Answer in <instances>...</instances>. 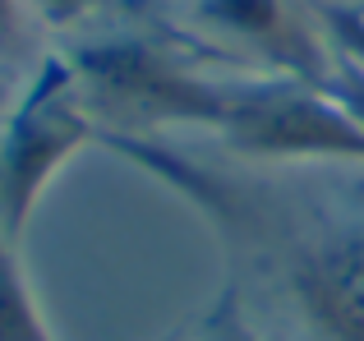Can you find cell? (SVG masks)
<instances>
[{
	"label": "cell",
	"instance_id": "cell-1",
	"mask_svg": "<svg viewBox=\"0 0 364 341\" xmlns=\"http://www.w3.org/2000/svg\"><path fill=\"white\" fill-rule=\"evenodd\" d=\"M107 134L208 129L254 162L364 166V125L323 88L286 74H213L152 37H111L70 51Z\"/></svg>",
	"mask_w": 364,
	"mask_h": 341
},
{
	"label": "cell",
	"instance_id": "cell-2",
	"mask_svg": "<svg viewBox=\"0 0 364 341\" xmlns=\"http://www.w3.org/2000/svg\"><path fill=\"white\" fill-rule=\"evenodd\" d=\"M107 144L83 74L65 51L42 55L33 79L0 116V231L23 240L37 203L83 148Z\"/></svg>",
	"mask_w": 364,
	"mask_h": 341
},
{
	"label": "cell",
	"instance_id": "cell-3",
	"mask_svg": "<svg viewBox=\"0 0 364 341\" xmlns=\"http://www.w3.org/2000/svg\"><path fill=\"white\" fill-rule=\"evenodd\" d=\"M304 328L318 341H364V212H332L277 240Z\"/></svg>",
	"mask_w": 364,
	"mask_h": 341
},
{
	"label": "cell",
	"instance_id": "cell-4",
	"mask_svg": "<svg viewBox=\"0 0 364 341\" xmlns=\"http://www.w3.org/2000/svg\"><path fill=\"white\" fill-rule=\"evenodd\" d=\"M189 23L203 28L208 37L231 42L267 74L304 79L314 88H323L337 65V51L328 46V33L314 14V0H194Z\"/></svg>",
	"mask_w": 364,
	"mask_h": 341
},
{
	"label": "cell",
	"instance_id": "cell-5",
	"mask_svg": "<svg viewBox=\"0 0 364 341\" xmlns=\"http://www.w3.org/2000/svg\"><path fill=\"white\" fill-rule=\"evenodd\" d=\"M0 341H55L18 263V240L0 231Z\"/></svg>",
	"mask_w": 364,
	"mask_h": 341
},
{
	"label": "cell",
	"instance_id": "cell-6",
	"mask_svg": "<svg viewBox=\"0 0 364 341\" xmlns=\"http://www.w3.org/2000/svg\"><path fill=\"white\" fill-rule=\"evenodd\" d=\"M161 341H263V337H258L254 318H249V305H245L240 281L231 277L194 318H189V323L171 328Z\"/></svg>",
	"mask_w": 364,
	"mask_h": 341
},
{
	"label": "cell",
	"instance_id": "cell-7",
	"mask_svg": "<svg viewBox=\"0 0 364 341\" xmlns=\"http://www.w3.org/2000/svg\"><path fill=\"white\" fill-rule=\"evenodd\" d=\"M314 14H318L332 51L364 70V5H350V0H314Z\"/></svg>",
	"mask_w": 364,
	"mask_h": 341
},
{
	"label": "cell",
	"instance_id": "cell-8",
	"mask_svg": "<svg viewBox=\"0 0 364 341\" xmlns=\"http://www.w3.org/2000/svg\"><path fill=\"white\" fill-rule=\"evenodd\" d=\"M323 92H328L332 102H341V107H346L350 116L364 125V70H360V65H350V60H341V55H337L332 74L323 79Z\"/></svg>",
	"mask_w": 364,
	"mask_h": 341
},
{
	"label": "cell",
	"instance_id": "cell-9",
	"mask_svg": "<svg viewBox=\"0 0 364 341\" xmlns=\"http://www.w3.org/2000/svg\"><path fill=\"white\" fill-rule=\"evenodd\" d=\"M92 5H97V0H28V9H33L37 18H46L51 28H60V23H74V18H83Z\"/></svg>",
	"mask_w": 364,
	"mask_h": 341
},
{
	"label": "cell",
	"instance_id": "cell-10",
	"mask_svg": "<svg viewBox=\"0 0 364 341\" xmlns=\"http://www.w3.org/2000/svg\"><path fill=\"white\" fill-rule=\"evenodd\" d=\"M23 18H28V0H0V51L23 37Z\"/></svg>",
	"mask_w": 364,
	"mask_h": 341
}]
</instances>
